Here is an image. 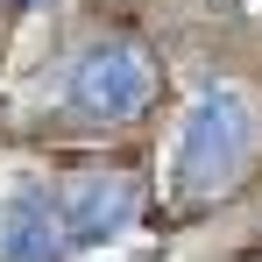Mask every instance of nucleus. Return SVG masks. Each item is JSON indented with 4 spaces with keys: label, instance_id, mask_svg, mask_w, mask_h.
Listing matches in <instances>:
<instances>
[{
    "label": "nucleus",
    "instance_id": "1",
    "mask_svg": "<svg viewBox=\"0 0 262 262\" xmlns=\"http://www.w3.org/2000/svg\"><path fill=\"white\" fill-rule=\"evenodd\" d=\"M248 149H255V99L241 85H206L184 114V135H177V184L220 191L248 163Z\"/></svg>",
    "mask_w": 262,
    "mask_h": 262
},
{
    "label": "nucleus",
    "instance_id": "2",
    "mask_svg": "<svg viewBox=\"0 0 262 262\" xmlns=\"http://www.w3.org/2000/svg\"><path fill=\"white\" fill-rule=\"evenodd\" d=\"M149 57L135 43H92L78 50V64H71V106L85 114V121H135L142 106H149Z\"/></svg>",
    "mask_w": 262,
    "mask_h": 262
},
{
    "label": "nucleus",
    "instance_id": "3",
    "mask_svg": "<svg viewBox=\"0 0 262 262\" xmlns=\"http://www.w3.org/2000/svg\"><path fill=\"white\" fill-rule=\"evenodd\" d=\"M128 220H135V184L121 170H92V177H78V184L57 191V227H64V248L71 255L128 234Z\"/></svg>",
    "mask_w": 262,
    "mask_h": 262
},
{
    "label": "nucleus",
    "instance_id": "4",
    "mask_svg": "<svg viewBox=\"0 0 262 262\" xmlns=\"http://www.w3.org/2000/svg\"><path fill=\"white\" fill-rule=\"evenodd\" d=\"M0 255L7 262H71L50 184H21V191L7 199V213H0Z\"/></svg>",
    "mask_w": 262,
    "mask_h": 262
}]
</instances>
